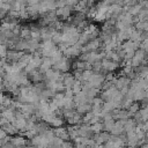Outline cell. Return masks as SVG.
Instances as JSON below:
<instances>
[{
    "label": "cell",
    "instance_id": "6da1fadb",
    "mask_svg": "<svg viewBox=\"0 0 148 148\" xmlns=\"http://www.w3.org/2000/svg\"><path fill=\"white\" fill-rule=\"evenodd\" d=\"M10 143L17 148H21L27 145V140L22 136H13V138H10Z\"/></svg>",
    "mask_w": 148,
    "mask_h": 148
},
{
    "label": "cell",
    "instance_id": "7a4b0ae2",
    "mask_svg": "<svg viewBox=\"0 0 148 148\" xmlns=\"http://www.w3.org/2000/svg\"><path fill=\"white\" fill-rule=\"evenodd\" d=\"M6 136H7V133H6V131H5L3 128H0V140H3Z\"/></svg>",
    "mask_w": 148,
    "mask_h": 148
}]
</instances>
